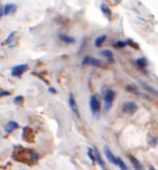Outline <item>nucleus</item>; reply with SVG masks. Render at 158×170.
I'll return each mask as SVG.
<instances>
[{"label": "nucleus", "mask_w": 158, "mask_h": 170, "mask_svg": "<svg viewBox=\"0 0 158 170\" xmlns=\"http://www.w3.org/2000/svg\"><path fill=\"white\" fill-rule=\"evenodd\" d=\"M37 158H39V155L32 149L22 148V146H16L13 152V159L16 161H20V163L32 164L37 161Z\"/></svg>", "instance_id": "nucleus-1"}, {"label": "nucleus", "mask_w": 158, "mask_h": 170, "mask_svg": "<svg viewBox=\"0 0 158 170\" xmlns=\"http://www.w3.org/2000/svg\"><path fill=\"white\" fill-rule=\"evenodd\" d=\"M89 105H90V111H92V114L98 118L100 114V111H101V103L99 101V98L96 96H92L90 98V102H89Z\"/></svg>", "instance_id": "nucleus-2"}, {"label": "nucleus", "mask_w": 158, "mask_h": 170, "mask_svg": "<svg viewBox=\"0 0 158 170\" xmlns=\"http://www.w3.org/2000/svg\"><path fill=\"white\" fill-rule=\"evenodd\" d=\"M114 98H115V92L111 89H106L104 93V103H105V112H109V109L111 108L112 103H114Z\"/></svg>", "instance_id": "nucleus-3"}, {"label": "nucleus", "mask_w": 158, "mask_h": 170, "mask_svg": "<svg viewBox=\"0 0 158 170\" xmlns=\"http://www.w3.org/2000/svg\"><path fill=\"white\" fill-rule=\"evenodd\" d=\"M82 65H90V66H94V67H103V62L98 58H94L92 56H85L82 61Z\"/></svg>", "instance_id": "nucleus-4"}, {"label": "nucleus", "mask_w": 158, "mask_h": 170, "mask_svg": "<svg viewBox=\"0 0 158 170\" xmlns=\"http://www.w3.org/2000/svg\"><path fill=\"white\" fill-rule=\"evenodd\" d=\"M137 109H138V105L135 102H126V103L122 104V112L127 113V114H133Z\"/></svg>", "instance_id": "nucleus-5"}, {"label": "nucleus", "mask_w": 158, "mask_h": 170, "mask_svg": "<svg viewBox=\"0 0 158 170\" xmlns=\"http://www.w3.org/2000/svg\"><path fill=\"white\" fill-rule=\"evenodd\" d=\"M22 138H24V140L29 142V143H32L35 140V132H33L32 128L25 127L24 130H22Z\"/></svg>", "instance_id": "nucleus-6"}, {"label": "nucleus", "mask_w": 158, "mask_h": 170, "mask_svg": "<svg viewBox=\"0 0 158 170\" xmlns=\"http://www.w3.org/2000/svg\"><path fill=\"white\" fill-rule=\"evenodd\" d=\"M27 69H29V66L26 65V63H22V65L15 66V67H13V70H11V76H14V77H21L22 73H24Z\"/></svg>", "instance_id": "nucleus-7"}, {"label": "nucleus", "mask_w": 158, "mask_h": 170, "mask_svg": "<svg viewBox=\"0 0 158 170\" xmlns=\"http://www.w3.org/2000/svg\"><path fill=\"white\" fill-rule=\"evenodd\" d=\"M68 102H69V107H70V109H72V111L74 112V114H76L78 118H80V112H79V107H78V104H77V101L74 99L73 94H69Z\"/></svg>", "instance_id": "nucleus-8"}, {"label": "nucleus", "mask_w": 158, "mask_h": 170, "mask_svg": "<svg viewBox=\"0 0 158 170\" xmlns=\"http://www.w3.org/2000/svg\"><path fill=\"white\" fill-rule=\"evenodd\" d=\"M17 128H19V123L17 122H14V120H10V122H7L5 124L4 129H5L6 133H11V132H14L15 129H17Z\"/></svg>", "instance_id": "nucleus-9"}, {"label": "nucleus", "mask_w": 158, "mask_h": 170, "mask_svg": "<svg viewBox=\"0 0 158 170\" xmlns=\"http://www.w3.org/2000/svg\"><path fill=\"white\" fill-rule=\"evenodd\" d=\"M104 154H105L106 159H108L109 161H110V163H112V164H115V165H116V157L111 153V150L109 149L108 146H104Z\"/></svg>", "instance_id": "nucleus-10"}, {"label": "nucleus", "mask_w": 158, "mask_h": 170, "mask_svg": "<svg viewBox=\"0 0 158 170\" xmlns=\"http://www.w3.org/2000/svg\"><path fill=\"white\" fill-rule=\"evenodd\" d=\"M15 10H16V5L15 4H6L5 6L3 7V15H10L15 13Z\"/></svg>", "instance_id": "nucleus-11"}, {"label": "nucleus", "mask_w": 158, "mask_h": 170, "mask_svg": "<svg viewBox=\"0 0 158 170\" xmlns=\"http://www.w3.org/2000/svg\"><path fill=\"white\" fill-rule=\"evenodd\" d=\"M93 153H94V155H95V160L98 161V164H99L101 168L105 169V163H104V160L101 159V155H100V153H99V150H98L96 146L93 148Z\"/></svg>", "instance_id": "nucleus-12"}, {"label": "nucleus", "mask_w": 158, "mask_h": 170, "mask_svg": "<svg viewBox=\"0 0 158 170\" xmlns=\"http://www.w3.org/2000/svg\"><path fill=\"white\" fill-rule=\"evenodd\" d=\"M140 85L143 87V89H146L147 92H149V93H152V94H155V96H158V91L157 89H155L153 87H151L149 85H147V83H145V82H142V81H140Z\"/></svg>", "instance_id": "nucleus-13"}, {"label": "nucleus", "mask_w": 158, "mask_h": 170, "mask_svg": "<svg viewBox=\"0 0 158 170\" xmlns=\"http://www.w3.org/2000/svg\"><path fill=\"white\" fill-rule=\"evenodd\" d=\"M136 65L138 66V69L143 71V70H146V67H147L148 62H147V60H146V58L142 57V58H137L136 60Z\"/></svg>", "instance_id": "nucleus-14"}, {"label": "nucleus", "mask_w": 158, "mask_h": 170, "mask_svg": "<svg viewBox=\"0 0 158 170\" xmlns=\"http://www.w3.org/2000/svg\"><path fill=\"white\" fill-rule=\"evenodd\" d=\"M59 39H61L63 42H66V44H74V42H76V39H74V37L68 36V35H63V34L59 35Z\"/></svg>", "instance_id": "nucleus-15"}, {"label": "nucleus", "mask_w": 158, "mask_h": 170, "mask_svg": "<svg viewBox=\"0 0 158 170\" xmlns=\"http://www.w3.org/2000/svg\"><path fill=\"white\" fill-rule=\"evenodd\" d=\"M101 11H103V14L106 16L108 19H111V10H110V7H109L106 4H101Z\"/></svg>", "instance_id": "nucleus-16"}, {"label": "nucleus", "mask_w": 158, "mask_h": 170, "mask_svg": "<svg viewBox=\"0 0 158 170\" xmlns=\"http://www.w3.org/2000/svg\"><path fill=\"white\" fill-rule=\"evenodd\" d=\"M105 40H106V35H105V34H104V35H100V36L96 37L95 41H94V45H95L96 47H100L101 45L105 42Z\"/></svg>", "instance_id": "nucleus-17"}, {"label": "nucleus", "mask_w": 158, "mask_h": 170, "mask_svg": "<svg viewBox=\"0 0 158 170\" xmlns=\"http://www.w3.org/2000/svg\"><path fill=\"white\" fill-rule=\"evenodd\" d=\"M130 159H131V163H132V165H133V168H135V169H137V170H141V169H142V164H141L140 161H138L135 157L131 155V157H130Z\"/></svg>", "instance_id": "nucleus-18"}, {"label": "nucleus", "mask_w": 158, "mask_h": 170, "mask_svg": "<svg viewBox=\"0 0 158 170\" xmlns=\"http://www.w3.org/2000/svg\"><path fill=\"white\" fill-rule=\"evenodd\" d=\"M100 54H101V56H104V57L109 58L110 61H112V58H114V55H112V52L110 50H103Z\"/></svg>", "instance_id": "nucleus-19"}, {"label": "nucleus", "mask_w": 158, "mask_h": 170, "mask_svg": "<svg viewBox=\"0 0 158 170\" xmlns=\"http://www.w3.org/2000/svg\"><path fill=\"white\" fill-rule=\"evenodd\" d=\"M116 165H119L121 169H123V170H127V165L123 163V160L121 159V158H116Z\"/></svg>", "instance_id": "nucleus-20"}, {"label": "nucleus", "mask_w": 158, "mask_h": 170, "mask_svg": "<svg viewBox=\"0 0 158 170\" xmlns=\"http://www.w3.org/2000/svg\"><path fill=\"white\" fill-rule=\"evenodd\" d=\"M15 35H16V34H15V32H11L10 34V35L9 36H7V39L5 40V41H4V45H9L10 42H13V41H14V37H15Z\"/></svg>", "instance_id": "nucleus-21"}, {"label": "nucleus", "mask_w": 158, "mask_h": 170, "mask_svg": "<svg viewBox=\"0 0 158 170\" xmlns=\"http://www.w3.org/2000/svg\"><path fill=\"white\" fill-rule=\"evenodd\" d=\"M126 89L129 91L130 93H135V94H138V91H137V88L135 86H132V85H127L126 86Z\"/></svg>", "instance_id": "nucleus-22"}, {"label": "nucleus", "mask_w": 158, "mask_h": 170, "mask_svg": "<svg viewBox=\"0 0 158 170\" xmlns=\"http://www.w3.org/2000/svg\"><path fill=\"white\" fill-rule=\"evenodd\" d=\"M127 45L126 41H119V42H115L114 44V47H125Z\"/></svg>", "instance_id": "nucleus-23"}, {"label": "nucleus", "mask_w": 158, "mask_h": 170, "mask_svg": "<svg viewBox=\"0 0 158 170\" xmlns=\"http://www.w3.org/2000/svg\"><path fill=\"white\" fill-rule=\"evenodd\" d=\"M22 101H24V97H22V96H17V97H15L14 103L15 104H20V103H22Z\"/></svg>", "instance_id": "nucleus-24"}, {"label": "nucleus", "mask_w": 158, "mask_h": 170, "mask_svg": "<svg viewBox=\"0 0 158 170\" xmlns=\"http://www.w3.org/2000/svg\"><path fill=\"white\" fill-rule=\"evenodd\" d=\"M88 157L90 158V160H92L93 161V163H95V155H94V154H93V149H90L89 150V152H88Z\"/></svg>", "instance_id": "nucleus-25"}, {"label": "nucleus", "mask_w": 158, "mask_h": 170, "mask_svg": "<svg viewBox=\"0 0 158 170\" xmlns=\"http://www.w3.org/2000/svg\"><path fill=\"white\" fill-rule=\"evenodd\" d=\"M10 94V91H1L0 92V97H5V96H9Z\"/></svg>", "instance_id": "nucleus-26"}, {"label": "nucleus", "mask_w": 158, "mask_h": 170, "mask_svg": "<svg viewBox=\"0 0 158 170\" xmlns=\"http://www.w3.org/2000/svg\"><path fill=\"white\" fill-rule=\"evenodd\" d=\"M50 92L51 93H56V89L54 88H50Z\"/></svg>", "instance_id": "nucleus-27"}, {"label": "nucleus", "mask_w": 158, "mask_h": 170, "mask_svg": "<svg viewBox=\"0 0 158 170\" xmlns=\"http://www.w3.org/2000/svg\"><path fill=\"white\" fill-rule=\"evenodd\" d=\"M1 16H3V9L0 7V17H1Z\"/></svg>", "instance_id": "nucleus-28"}]
</instances>
